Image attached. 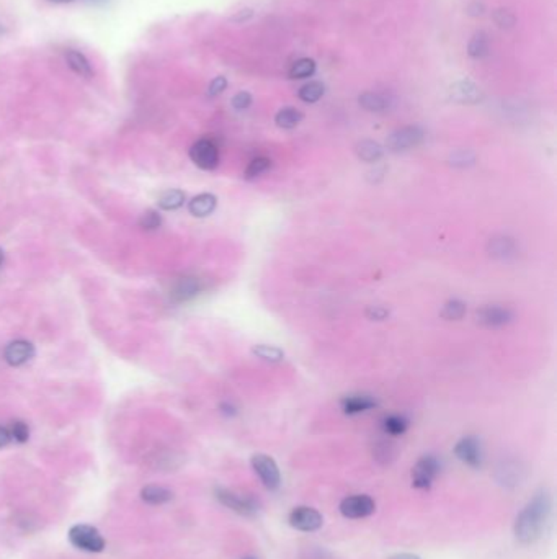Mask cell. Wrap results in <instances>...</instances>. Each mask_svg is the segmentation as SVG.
Instances as JSON below:
<instances>
[{
  "mask_svg": "<svg viewBox=\"0 0 557 559\" xmlns=\"http://www.w3.org/2000/svg\"><path fill=\"white\" fill-rule=\"evenodd\" d=\"M551 510L552 499L549 492L541 489L516 517L515 525H513L515 538L523 545H532L534 541H538L539 536L543 535L547 520H549Z\"/></svg>",
  "mask_w": 557,
  "mask_h": 559,
  "instance_id": "obj_1",
  "label": "cell"
},
{
  "mask_svg": "<svg viewBox=\"0 0 557 559\" xmlns=\"http://www.w3.org/2000/svg\"><path fill=\"white\" fill-rule=\"evenodd\" d=\"M67 536L74 547L82 549V551L102 553L105 549V538L95 527L74 525L69 530Z\"/></svg>",
  "mask_w": 557,
  "mask_h": 559,
  "instance_id": "obj_2",
  "label": "cell"
},
{
  "mask_svg": "<svg viewBox=\"0 0 557 559\" xmlns=\"http://www.w3.org/2000/svg\"><path fill=\"white\" fill-rule=\"evenodd\" d=\"M214 494H216V499L221 502L224 507L231 509L232 512H235L239 515L253 517V515H257L258 510H260L258 502L250 496L238 494V492L229 491V489H224V487H218L216 491H214Z\"/></svg>",
  "mask_w": 557,
  "mask_h": 559,
  "instance_id": "obj_3",
  "label": "cell"
},
{
  "mask_svg": "<svg viewBox=\"0 0 557 559\" xmlns=\"http://www.w3.org/2000/svg\"><path fill=\"white\" fill-rule=\"evenodd\" d=\"M425 138V131L420 126H403L389 134L386 139V147L391 152H403L420 146Z\"/></svg>",
  "mask_w": 557,
  "mask_h": 559,
  "instance_id": "obj_4",
  "label": "cell"
},
{
  "mask_svg": "<svg viewBox=\"0 0 557 559\" xmlns=\"http://www.w3.org/2000/svg\"><path fill=\"white\" fill-rule=\"evenodd\" d=\"M440 468L441 466L438 458H435L433 455L422 456L415 463L414 468H412V486L415 489L427 491V489L432 487L437 476L440 474Z\"/></svg>",
  "mask_w": 557,
  "mask_h": 559,
  "instance_id": "obj_5",
  "label": "cell"
},
{
  "mask_svg": "<svg viewBox=\"0 0 557 559\" xmlns=\"http://www.w3.org/2000/svg\"><path fill=\"white\" fill-rule=\"evenodd\" d=\"M250 463H252V468L258 478H260L263 486L270 489V491H275V489L280 487V484H282V474H280V468L273 458L263 455V453H257V455L252 456Z\"/></svg>",
  "mask_w": 557,
  "mask_h": 559,
  "instance_id": "obj_6",
  "label": "cell"
},
{
  "mask_svg": "<svg viewBox=\"0 0 557 559\" xmlns=\"http://www.w3.org/2000/svg\"><path fill=\"white\" fill-rule=\"evenodd\" d=\"M454 455L459 461L467 465L469 468H481L484 463V452H482L481 440L477 436H463L454 447Z\"/></svg>",
  "mask_w": 557,
  "mask_h": 559,
  "instance_id": "obj_7",
  "label": "cell"
},
{
  "mask_svg": "<svg viewBox=\"0 0 557 559\" xmlns=\"http://www.w3.org/2000/svg\"><path fill=\"white\" fill-rule=\"evenodd\" d=\"M190 159L196 167L214 170L219 164V149L211 139H200L190 147Z\"/></svg>",
  "mask_w": 557,
  "mask_h": 559,
  "instance_id": "obj_8",
  "label": "cell"
},
{
  "mask_svg": "<svg viewBox=\"0 0 557 559\" xmlns=\"http://www.w3.org/2000/svg\"><path fill=\"white\" fill-rule=\"evenodd\" d=\"M477 322L481 326L487 327V329H498V327H505L513 321V311L510 308L498 304H487L477 309L476 313Z\"/></svg>",
  "mask_w": 557,
  "mask_h": 559,
  "instance_id": "obj_9",
  "label": "cell"
},
{
  "mask_svg": "<svg viewBox=\"0 0 557 559\" xmlns=\"http://www.w3.org/2000/svg\"><path fill=\"white\" fill-rule=\"evenodd\" d=\"M375 510L376 502L366 494L345 497V499L340 502V514L344 515L345 518H352V520L370 517V515L375 514Z\"/></svg>",
  "mask_w": 557,
  "mask_h": 559,
  "instance_id": "obj_10",
  "label": "cell"
},
{
  "mask_svg": "<svg viewBox=\"0 0 557 559\" xmlns=\"http://www.w3.org/2000/svg\"><path fill=\"white\" fill-rule=\"evenodd\" d=\"M289 525L299 531H306V534H311V531H317L320 527L324 525V517L320 515L317 510L313 507H306V505H301V507H296L291 510L288 517Z\"/></svg>",
  "mask_w": 557,
  "mask_h": 559,
  "instance_id": "obj_11",
  "label": "cell"
},
{
  "mask_svg": "<svg viewBox=\"0 0 557 559\" xmlns=\"http://www.w3.org/2000/svg\"><path fill=\"white\" fill-rule=\"evenodd\" d=\"M34 357V347L32 342L28 340H15V342H10L3 350V358L8 365L12 366H20L25 365L26 361H30Z\"/></svg>",
  "mask_w": 557,
  "mask_h": 559,
  "instance_id": "obj_12",
  "label": "cell"
},
{
  "mask_svg": "<svg viewBox=\"0 0 557 559\" xmlns=\"http://www.w3.org/2000/svg\"><path fill=\"white\" fill-rule=\"evenodd\" d=\"M487 252L494 259L510 260L518 254V246H516L515 239L508 238V235H495L487 244Z\"/></svg>",
  "mask_w": 557,
  "mask_h": 559,
  "instance_id": "obj_13",
  "label": "cell"
},
{
  "mask_svg": "<svg viewBox=\"0 0 557 559\" xmlns=\"http://www.w3.org/2000/svg\"><path fill=\"white\" fill-rule=\"evenodd\" d=\"M450 95L454 102L467 103V105L479 103L481 100L484 98V95H482V90L479 89V87L469 81L454 82V84L450 87Z\"/></svg>",
  "mask_w": 557,
  "mask_h": 559,
  "instance_id": "obj_14",
  "label": "cell"
},
{
  "mask_svg": "<svg viewBox=\"0 0 557 559\" xmlns=\"http://www.w3.org/2000/svg\"><path fill=\"white\" fill-rule=\"evenodd\" d=\"M201 291V282L195 277H183L180 278L175 286L170 291V296L175 303H185V301H190L198 296Z\"/></svg>",
  "mask_w": 557,
  "mask_h": 559,
  "instance_id": "obj_15",
  "label": "cell"
},
{
  "mask_svg": "<svg viewBox=\"0 0 557 559\" xmlns=\"http://www.w3.org/2000/svg\"><path fill=\"white\" fill-rule=\"evenodd\" d=\"M376 405H378V403L370 394H350L340 401V408L346 416H357V414L375 409Z\"/></svg>",
  "mask_w": 557,
  "mask_h": 559,
  "instance_id": "obj_16",
  "label": "cell"
},
{
  "mask_svg": "<svg viewBox=\"0 0 557 559\" xmlns=\"http://www.w3.org/2000/svg\"><path fill=\"white\" fill-rule=\"evenodd\" d=\"M218 207V198L213 193H200L188 203V209L193 216L206 218L209 216Z\"/></svg>",
  "mask_w": 557,
  "mask_h": 559,
  "instance_id": "obj_17",
  "label": "cell"
},
{
  "mask_svg": "<svg viewBox=\"0 0 557 559\" xmlns=\"http://www.w3.org/2000/svg\"><path fill=\"white\" fill-rule=\"evenodd\" d=\"M355 154L363 162L375 164L383 157L384 149L379 143L372 141V139H363V141L357 143V146H355Z\"/></svg>",
  "mask_w": 557,
  "mask_h": 559,
  "instance_id": "obj_18",
  "label": "cell"
},
{
  "mask_svg": "<svg viewBox=\"0 0 557 559\" xmlns=\"http://www.w3.org/2000/svg\"><path fill=\"white\" fill-rule=\"evenodd\" d=\"M65 63L72 69L77 76L90 78L94 76V69H92L90 61L85 58V54L77 50H67L65 51Z\"/></svg>",
  "mask_w": 557,
  "mask_h": 559,
  "instance_id": "obj_19",
  "label": "cell"
},
{
  "mask_svg": "<svg viewBox=\"0 0 557 559\" xmlns=\"http://www.w3.org/2000/svg\"><path fill=\"white\" fill-rule=\"evenodd\" d=\"M141 499L149 505H164L174 499V492L167 487L151 484L141 489Z\"/></svg>",
  "mask_w": 557,
  "mask_h": 559,
  "instance_id": "obj_20",
  "label": "cell"
},
{
  "mask_svg": "<svg viewBox=\"0 0 557 559\" xmlns=\"http://www.w3.org/2000/svg\"><path fill=\"white\" fill-rule=\"evenodd\" d=\"M358 103H359V107L365 108V110H368V112H372V113L384 112L386 108L389 107L388 98L383 97L381 94H375V92H365V94L359 95Z\"/></svg>",
  "mask_w": 557,
  "mask_h": 559,
  "instance_id": "obj_21",
  "label": "cell"
},
{
  "mask_svg": "<svg viewBox=\"0 0 557 559\" xmlns=\"http://www.w3.org/2000/svg\"><path fill=\"white\" fill-rule=\"evenodd\" d=\"M302 121V113L293 107L282 108L275 116V123L282 129H293L296 128Z\"/></svg>",
  "mask_w": 557,
  "mask_h": 559,
  "instance_id": "obj_22",
  "label": "cell"
},
{
  "mask_svg": "<svg viewBox=\"0 0 557 559\" xmlns=\"http://www.w3.org/2000/svg\"><path fill=\"white\" fill-rule=\"evenodd\" d=\"M490 52V41H489V36H487L485 33H476L474 36L471 38V41H469L467 45V54L471 56V58H476V59H481V58H485L487 54Z\"/></svg>",
  "mask_w": 557,
  "mask_h": 559,
  "instance_id": "obj_23",
  "label": "cell"
},
{
  "mask_svg": "<svg viewBox=\"0 0 557 559\" xmlns=\"http://www.w3.org/2000/svg\"><path fill=\"white\" fill-rule=\"evenodd\" d=\"M467 306L461 299H450L443 306L440 316L446 321H461L466 316Z\"/></svg>",
  "mask_w": 557,
  "mask_h": 559,
  "instance_id": "obj_24",
  "label": "cell"
},
{
  "mask_svg": "<svg viewBox=\"0 0 557 559\" xmlns=\"http://www.w3.org/2000/svg\"><path fill=\"white\" fill-rule=\"evenodd\" d=\"M185 203V193L182 190H167L159 196V208L165 211H175Z\"/></svg>",
  "mask_w": 557,
  "mask_h": 559,
  "instance_id": "obj_25",
  "label": "cell"
},
{
  "mask_svg": "<svg viewBox=\"0 0 557 559\" xmlns=\"http://www.w3.org/2000/svg\"><path fill=\"white\" fill-rule=\"evenodd\" d=\"M407 427H409V422H407V419L403 416L392 414V416H388L383 419V430L391 436H399V435L406 434Z\"/></svg>",
  "mask_w": 557,
  "mask_h": 559,
  "instance_id": "obj_26",
  "label": "cell"
},
{
  "mask_svg": "<svg viewBox=\"0 0 557 559\" xmlns=\"http://www.w3.org/2000/svg\"><path fill=\"white\" fill-rule=\"evenodd\" d=\"M271 169V160L269 157H255V159H252L247 165V169H245L244 172V177L247 178V180H255V178L262 177L263 173L269 172Z\"/></svg>",
  "mask_w": 557,
  "mask_h": 559,
  "instance_id": "obj_27",
  "label": "cell"
},
{
  "mask_svg": "<svg viewBox=\"0 0 557 559\" xmlns=\"http://www.w3.org/2000/svg\"><path fill=\"white\" fill-rule=\"evenodd\" d=\"M252 353L260 358V360L270 361V363H278V361H282L284 358V352L282 348L273 347V345H263V344L255 345V347L252 348Z\"/></svg>",
  "mask_w": 557,
  "mask_h": 559,
  "instance_id": "obj_28",
  "label": "cell"
},
{
  "mask_svg": "<svg viewBox=\"0 0 557 559\" xmlns=\"http://www.w3.org/2000/svg\"><path fill=\"white\" fill-rule=\"evenodd\" d=\"M326 87L322 82H309L299 89V98L306 103H315L322 98Z\"/></svg>",
  "mask_w": 557,
  "mask_h": 559,
  "instance_id": "obj_29",
  "label": "cell"
},
{
  "mask_svg": "<svg viewBox=\"0 0 557 559\" xmlns=\"http://www.w3.org/2000/svg\"><path fill=\"white\" fill-rule=\"evenodd\" d=\"M315 72V63L313 59H299L296 61L295 64L289 69V77L291 78H308L311 76H314Z\"/></svg>",
  "mask_w": 557,
  "mask_h": 559,
  "instance_id": "obj_30",
  "label": "cell"
},
{
  "mask_svg": "<svg viewBox=\"0 0 557 559\" xmlns=\"http://www.w3.org/2000/svg\"><path fill=\"white\" fill-rule=\"evenodd\" d=\"M520 468L515 465H510V463H505L502 468L498 470V481L505 486H510V484H518L520 481Z\"/></svg>",
  "mask_w": 557,
  "mask_h": 559,
  "instance_id": "obj_31",
  "label": "cell"
},
{
  "mask_svg": "<svg viewBox=\"0 0 557 559\" xmlns=\"http://www.w3.org/2000/svg\"><path fill=\"white\" fill-rule=\"evenodd\" d=\"M492 19L495 23H497L500 28H503V30L513 28L516 23L515 13H513L512 10H508V8H497V10L494 12Z\"/></svg>",
  "mask_w": 557,
  "mask_h": 559,
  "instance_id": "obj_32",
  "label": "cell"
},
{
  "mask_svg": "<svg viewBox=\"0 0 557 559\" xmlns=\"http://www.w3.org/2000/svg\"><path fill=\"white\" fill-rule=\"evenodd\" d=\"M450 162L454 167H469L476 162V154L472 151H458L451 156Z\"/></svg>",
  "mask_w": 557,
  "mask_h": 559,
  "instance_id": "obj_33",
  "label": "cell"
},
{
  "mask_svg": "<svg viewBox=\"0 0 557 559\" xmlns=\"http://www.w3.org/2000/svg\"><path fill=\"white\" fill-rule=\"evenodd\" d=\"M162 224V218L157 211H146L143 213L141 218H139V226L146 231H154L157 228H160Z\"/></svg>",
  "mask_w": 557,
  "mask_h": 559,
  "instance_id": "obj_34",
  "label": "cell"
},
{
  "mask_svg": "<svg viewBox=\"0 0 557 559\" xmlns=\"http://www.w3.org/2000/svg\"><path fill=\"white\" fill-rule=\"evenodd\" d=\"M10 436H12V440H15V442H19V443L28 442V439H30L28 425L21 421L13 422L10 427Z\"/></svg>",
  "mask_w": 557,
  "mask_h": 559,
  "instance_id": "obj_35",
  "label": "cell"
},
{
  "mask_svg": "<svg viewBox=\"0 0 557 559\" xmlns=\"http://www.w3.org/2000/svg\"><path fill=\"white\" fill-rule=\"evenodd\" d=\"M250 103H252V95H250L249 92H239V94H235L234 97H232V107H234L235 110H247Z\"/></svg>",
  "mask_w": 557,
  "mask_h": 559,
  "instance_id": "obj_36",
  "label": "cell"
},
{
  "mask_svg": "<svg viewBox=\"0 0 557 559\" xmlns=\"http://www.w3.org/2000/svg\"><path fill=\"white\" fill-rule=\"evenodd\" d=\"M366 317L371 321H384L389 317V309H386L384 306H370L366 309Z\"/></svg>",
  "mask_w": 557,
  "mask_h": 559,
  "instance_id": "obj_37",
  "label": "cell"
},
{
  "mask_svg": "<svg viewBox=\"0 0 557 559\" xmlns=\"http://www.w3.org/2000/svg\"><path fill=\"white\" fill-rule=\"evenodd\" d=\"M226 87H227L226 77L219 76V77H216V78H213L211 84H209V87H208L209 97H216V95L222 94V92L226 90Z\"/></svg>",
  "mask_w": 557,
  "mask_h": 559,
  "instance_id": "obj_38",
  "label": "cell"
},
{
  "mask_svg": "<svg viewBox=\"0 0 557 559\" xmlns=\"http://www.w3.org/2000/svg\"><path fill=\"white\" fill-rule=\"evenodd\" d=\"M392 453H394V447L389 442H379L378 447H376V450H375L376 458H381V456L389 458V456H392Z\"/></svg>",
  "mask_w": 557,
  "mask_h": 559,
  "instance_id": "obj_39",
  "label": "cell"
},
{
  "mask_svg": "<svg viewBox=\"0 0 557 559\" xmlns=\"http://www.w3.org/2000/svg\"><path fill=\"white\" fill-rule=\"evenodd\" d=\"M484 12H485V6L481 2V0H472V2L467 6V15H471V17H481V15H484Z\"/></svg>",
  "mask_w": 557,
  "mask_h": 559,
  "instance_id": "obj_40",
  "label": "cell"
},
{
  "mask_svg": "<svg viewBox=\"0 0 557 559\" xmlns=\"http://www.w3.org/2000/svg\"><path fill=\"white\" fill-rule=\"evenodd\" d=\"M253 15V12L250 10V8H245V10H240V12H238L235 13L234 17H232V21H235V23H240V21H245V20H249L250 17Z\"/></svg>",
  "mask_w": 557,
  "mask_h": 559,
  "instance_id": "obj_41",
  "label": "cell"
},
{
  "mask_svg": "<svg viewBox=\"0 0 557 559\" xmlns=\"http://www.w3.org/2000/svg\"><path fill=\"white\" fill-rule=\"evenodd\" d=\"M12 442V436H10V430L6 429V427L0 425V448L7 447L8 443Z\"/></svg>",
  "mask_w": 557,
  "mask_h": 559,
  "instance_id": "obj_42",
  "label": "cell"
},
{
  "mask_svg": "<svg viewBox=\"0 0 557 559\" xmlns=\"http://www.w3.org/2000/svg\"><path fill=\"white\" fill-rule=\"evenodd\" d=\"M221 412L226 414V416H235V412H238V410H235V408L232 404L224 403V404H221Z\"/></svg>",
  "mask_w": 557,
  "mask_h": 559,
  "instance_id": "obj_43",
  "label": "cell"
},
{
  "mask_svg": "<svg viewBox=\"0 0 557 559\" xmlns=\"http://www.w3.org/2000/svg\"><path fill=\"white\" fill-rule=\"evenodd\" d=\"M389 559H420L419 556H415V554H410V553H399V554H394Z\"/></svg>",
  "mask_w": 557,
  "mask_h": 559,
  "instance_id": "obj_44",
  "label": "cell"
},
{
  "mask_svg": "<svg viewBox=\"0 0 557 559\" xmlns=\"http://www.w3.org/2000/svg\"><path fill=\"white\" fill-rule=\"evenodd\" d=\"M50 2H54V3H71L74 0H50Z\"/></svg>",
  "mask_w": 557,
  "mask_h": 559,
  "instance_id": "obj_45",
  "label": "cell"
},
{
  "mask_svg": "<svg viewBox=\"0 0 557 559\" xmlns=\"http://www.w3.org/2000/svg\"><path fill=\"white\" fill-rule=\"evenodd\" d=\"M2 262H3V251L0 249V267H2Z\"/></svg>",
  "mask_w": 557,
  "mask_h": 559,
  "instance_id": "obj_46",
  "label": "cell"
},
{
  "mask_svg": "<svg viewBox=\"0 0 557 559\" xmlns=\"http://www.w3.org/2000/svg\"><path fill=\"white\" fill-rule=\"evenodd\" d=\"M244 559H255V558H244Z\"/></svg>",
  "mask_w": 557,
  "mask_h": 559,
  "instance_id": "obj_47",
  "label": "cell"
},
{
  "mask_svg": "<svg viewBox=\"0 0 557 559\" xmlns=\"http://www.w3.org/2000/svg\"><path fill=\"white\" fill-rule=\"evenodd\" d=\"M0 32H2V26H0Z\"/></svg>",
  "mask_w": 557,
  "mask_h": 559,
  "instance_id": "obj_48",
  "label": "cell"
},
{
  "mask_svg": "<svg viewBox=\"0 0 557 559\" xmlns=\"http://www.w3.org/2000/svg\"><path fill=\"white\" fill-rule=\"evenodd\" d=\"M98 2H103V0H98Z\"/></svg>",
  "mask_w": 557,
  "mask_h": 559,
  "instance_id": "obj_49",
  "label": "cell"
}]
</instances>
